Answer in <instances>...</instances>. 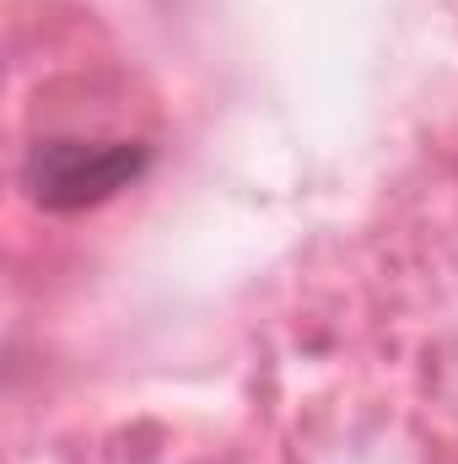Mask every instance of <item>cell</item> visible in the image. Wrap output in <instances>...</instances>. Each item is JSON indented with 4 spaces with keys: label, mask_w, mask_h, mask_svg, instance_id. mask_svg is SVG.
I'll return each mask as SVG.
<instances>
[{
    "label": "cell",
    "mask_w": 458,
    "mask_h": 464,
    "mask_svg": "<svg viewBox=\"0 0 458 464\" xmlns=\"http://www.w3.org/2000/svg\"><path fill=\"white\" fill-rule=\"evenodd\" d=\"M151 168L146 140H92V135H43L22 157V189L38 211L71 217L114 200L119 189L140 184Z\"/></svg>",
    "instance_id": "cell-1"
}]
</instances>
